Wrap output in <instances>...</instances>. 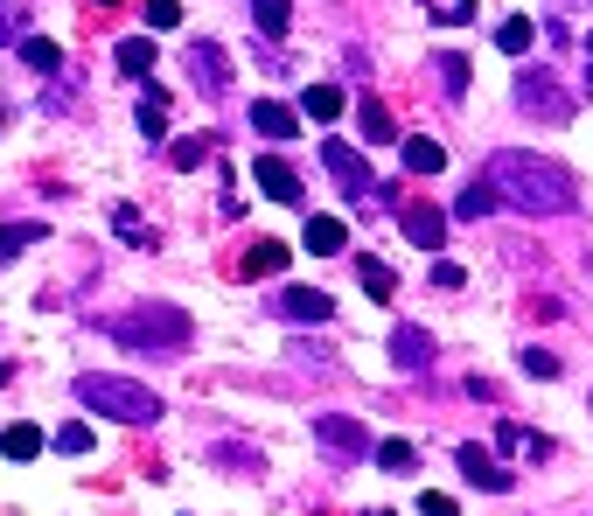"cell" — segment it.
Returning a JSON list of instances; mask_svg holds the SVG:
<instances>
[{
	"mask_svg": "<svg viewBox=\"0 0 593 516\" xmlns=\"http://www.w3.org/2000/svg\"><path fill=\"white\" fill-rule=\"evenodd\" d=\"M343 106H349V98L335 91V85H315V91H300V112H307V119H322V126H328L335 112H343Z\"/></svg>",
	"mask_w": 593,
	"mask_h": 516,
	"instance_id": "7402d4cb",
	"label": "cell"
},
{
	"mask_svg": "<svg viewBox=\"0 0 593 516\" xmlns=\"http://www.w3.org/2000/svg\"><path fill=\"white\" fill-rule=\"evenodd\" d=\"M441 85H447V98H468V57H441Z\"/></svg>",
	"mask_w": 593,
	"mask_h": 516,
	"instance_id": "83f0119b",
	"label": "cell"
},
{
	"mask_svg": "<svg viewBox=\"0 0 593 516\" xmlns=\"http://www.w3.org/2000/svg\"><path fill=\"white\" fill-rule=\"evenodd\" d=\"M454 460H461V475H468L475 488H488V496H503V488H517V475H510V468H496V460H488L482 447H461Z\"/></svg>",
	"mask_w": 593,
	"mask_h": 516,
	"instance_id": "9c48e42d",
	"label": "cell"
},
{
	"mask_svg": "<svg viewBox=\"0 0 593 516\" xmlns=\"http://www.w3.org/2000/svg\"><path fill=\"white\" fill-rule=\"evenodd\" d=\"M300 245H307V251H343V245H349V230H343V217H307Z\"/></svg>",
	"mask_w": 593,
	"mask_h": 516,
	"instance_id": "2e32d148",
	"label": "cell"
},
{
	"mask_svg": "<svg viewBox=\"0 0 593 516\" xmlns=\"http://www.w3.org/2000/svg\"><path fill=\"white\" fill-rule=\"evenodd\" d=\"M322 161H328V175H335V189H343L349 202H364V196L377 189V182H370V168H364V153H356L349 140H328V147H322Z\"/></svg>",
	"mask_w": 593,
	"mask_h": 516,
	"instance_id": "8992f818",
	"label": "cell"
},
{
	"mask_svg": "<svg viewBox=\"0 0 593 516\" xmlns=\"http://www.w3.org/2000/svg\"><path fill=\"white\" fill-rule=\"evenodd\" d=\"M552 8H559V14H565V8H593V0H552Z\"/></svg>",
	"mask_w": 593,
	"mask_h": 516,
	"instance_id": "74e56055",
	"label": "cell"
},
{
	"mask_svg": "<svg viewBox=\"0 0 593 516\" xmlns=\"http://www.w3.org/2000/svg\"><path fill=\"white\" fill-rule=\"evenodd\" d=\"M14 29H21V0H0V42H14Z\"/></svg>",
	"mask_w": 593,
	"mask_h": 516,
	"instance_id": "e575fe53",
	"label": "cell"
},
{
	"mask_svg": "<svg viewBox=\"0 0 593 516\" xmlns=\"http://www.w3.org/2000/svg\"><path fill=\"white\" fill-rule=\"evenodd\" d=\"M517 112H531V119H545V126H565V119H573V98H559V85H552V77L545 70H524L517 77Z\"/></svg>",
	"mask_w": 593,
	"mask_h": 516,
	"instance_id": "277c9868",
	"label": "cell"
},
{
	"mask_svg": "<svg viewBox=\"0 0 593 516\" xmlns=\"http://www.w3.org/2000/svg\"><path fill=\"white\" fill-rule=\"evenodd\" d=\"M586 85H593V36H586Z\"/></svg>",
	"mask_w": 593,
	"mask_h": 516,
	"instance_id": "f35d334b",
	"label": "cell"
},
{
	"mask_svg": "<svg viewBox=\"0 0 593 516\" xmlns=\"http://www.w3.org/2000/svg\"><path fill=\"white\" fill-rule=\"evenodd\" d=\"M370 516H392V509H370Z\"/></svg>",
	"mask_w": 593,
	"mask_h": 516,
	"instance_id": "b9f144b4",
	"label": "cell"
},
{
	"mask_svg": "<svg viewBox=\"0 0 593 516\" xmlns=\"http://www.w3.org/2000/svg\"><path fill=\"white\" fill-rule=\"evenodd\" d=\"M49 440H42V426H8V433H0V454H8V460H36Z\"/></svg>",
	"mask_w": 593,
	"mask_h": 516,
	"instance_id": "ffe728a7",
	"label": "cell"
},
{
	"mask_svg": "<svg viewBox=\"0 0 593 516\" xmlns=\"http://www.w3.org/2000/svg\"><path fill=\"white\" fill-rule=\"evenodd\" d=\"M112 224H119V238H126V245H147V224H140V210H119Z\"/></svg>",
	"mask_w": 593,
	"mask_h": 516,
	"instance_id": "d6a6232c",
	"label": "cell"
},
{
	"mask_svg": "<svg viewBox=\"0 0 593 516\" xmlns=\"http://www.w3.org/2000/svg\"><path fill=\"white\" fill-rule=\"evenodd\" d=\"M482 175L496 182V196L510 202V210H524V217H565V210H580L573 175H565L559 161H545V153L503 147V153H488Z\"/></svg>",
	"mask_w": 593,
	"mask_h": 516,
	"instance_id": "6da1fadb",
	"label": "cell"
},
{
	"mask_svg": "<svg viewBox=\"0 0 593 516\" xmlns=\"http://www.w3.org/2000/svg\"><path fill=\"white\" fill-rule=\"evenodd\" d=\"M21 63H29V70H57L63 57H57V42H42V36H29V42H21Z\"/></svg>",
	"mask_w": 593,
	"mask_h": 516,
	"instance_id": "f1b7e54d",
	"label": "cell"
},
{
	"mask_svg": "<svg viewBox=\"0 0 593 516\" xmlns=\"http://www.w3.org/2000/svg\"><path fill=\"white\" fill-rule=\"evenodd\" d=\"M364 294H370V300H392V294H398L392 266H377V258H364Z\"/></svg>",
	"mask_w": 593,
	"mask_h": 516,
	"instance_id": "4316f807",
	"label": "cell"
},
{
	"mask_svg": "<svg viewBox=\"0 0 593 516\" xmlns=\"http://www.w3.org/2000/svg\"><path fill=\"white\" fill-rule=\"evenodd\" d=\"M251 175H259V189H266L273 202H300V175L279 161V153H259V161H251Z\"/></svg>",
	"mask_w": 593,
	"mask_h": 516,
	"instance_id": "8fae6325",
	"label": "cell"
},
{
	"mask_svg": "<svg viewBox=\"0 0 593 516\" xmlns=\"http://www.w3.org/2000/svg\"><path fill=\"white\" fill-rule=\"evenodd\" d=\"M8 377H14V364H0V384H8Z\"/></svg>",
	"mask_w": 593,
	"mask_h": 516,
	"instance_id": "ab89813d",
	"label": "cell"
},
{
	"mask_svg": "<svg viewBox=\"0 0 593 516\" xmlns=\"http://www.w3.org/2000/svg\"><path fill=\"white\" fill-rule=\"evenodd\" d=\"M398 224H405V238L419 245V251H441V238H447V217L433 210V202H405V217H398Z\"/></svg>",
	"mask_w": 593,
	"mask_h": 516,
	"instance_id": "ba28073f",
	"label": "cell"
},
{
	"mask_svg": "<svg viewBox=\"0 0 593 516\" xmlns=\"http://www.w3.org/2000/svg\"><path fill=\"white\" fill-rule=\"evenodd\" d=\"M251 14H259V36H266V42H287L294 0H251Z\"/></svg>",
	"mask_w": 593,
	"mask_h": 516,
	"instance_id": "e0dca14e",
	"label": "cell"
},
{
	"mask_svg": "<svg viewBox=\"0 0 593 516\" xmlns=\"http://www.w3.org/2000/svg\"><path fill=\"white\" fill-rule=\"evenodd\" d=\"M189 77H196L202 91H224V85H230V63H224V49H217L210 36L189 42Z\"/></svg>",
	"mask_w": 593,
	"mask_h": 516,
	"instance_id": "30bf717a",
	"label": "cell"
},
{
	"mask_svg": "<svg viewBox=\"0 0 593 516\" xmlns=\"http://www.w3.org/2000/svg\"><path fill=\"white\" fill-rule=\"evenodd\" d=\"M419 509H426V516H454V496H441V488H426V496H419Z\"/></svg>",
	"mask_w": 593,
	"mask_h": 516,
	"instance_id": "8d00e7d4",
	"label": "cell"
},
{
	"mask_svg": "<svg viewBox=\"0 0 593 516\" xmlns=\"http://www.w3.org/2000/svg\"><path fill=\"white\" fill-rule=\"evenodd\" d=\"M70 391H77V405L106 411V419H119V426H154V419H161V398H154L147 384H126V377H91L85 370Z\"/></svg>",
	"mask_w": 593,
	"mask_h": 516,
	"instance_id": "7a4b0ae2",
	"label": "cell"
},
{
	"mask_svg": "<svg viewBox=\"0 0 593 516\" xmlns=\"http://www.w3.org/2000/svg\"><path fill=\"white\" fill-rule=\"evenodd\" d=\"M182 21V0H147V29H175Z\"/></svg>",
	"mask_w": 593,
	"mask_h": 516,
	"instance_id": "4dcf8cb0",
	"label": "cell"
},
{
	"mask_svg": "<svg viewBox=\"0 0 593 516\" xmlns=\"http://www.w3.org/2000/svg\"><path fill=\"white\" fill-rule=\"evenodd\" d=\"M119 70H126V77H147V70H154V36H126V42H119Z\"/></svg>",
	"mask_w": 593,
	"mask_h": 516,
	"instance_id": "603a6c76",
	"label": "cell"
},
{
	"mask_svg": "<svg viewBox=\"0 0 593 516\" xmlns=\"http://www.w3.org/2000/svg\"><path fill=\"white\" fill-rule=\"evenodd\" d=\"M29 245H42V224H0V266H8L14 251H29Z\"/></svg>",
	"mask_w": 593,
	"mask_h": 516,
	"instance_id": "484cf974",
	"label": "cell"
},
{
	"mask_svg": "<svg viewBox=\"0 0 593 516\" xmlns=\"http://www.w3.org/2000/svg\"><path fill=\"white\" fill-rule=\"evenodd\" d=\"M426 8L441 14V21H468V14H475V0H426Z\"/></svg>",
	"mask_w": 593,
	"mask_h": 516,
	"instance_id": "836d02e7",
	"label": "cell"
},
{
	"mask_svg": "<svg viewBox=\"0 0 593 516\" xmlns=\"http://www.w3.org/2000/svg\"><path fill=\"white\" fill-rule=\"evenodd\" d=\"M57 447H63V454H85V447H91V433H85V426H63V433H57Z\"/></svg>",
	"mask_w": 593,
	"mask_h": 516,
	"instance_id": "d590c367",
	"label": "cell"
},
{
	"mask_svg": "<svg viewBox=\"0 0 593 516\" xmlns=\"http://www.w3.org/2000/svg\"><path fill=\"white\" fill-rule=\"evenodd\" d=\"M377 468L384 475H412V468H419V454H412V440H377Z\"/></svg>",
	"mask_w": 593,
	"mask_h": 516,
	"instance_id": "d4e9b609",
	"label": "cell"
},
{
	"mask_svg": "<svg viewBox=\"0 0 593 516\" xmlns=\"http://www.w3.org/2000/svg\"><path fill=\"white\" fill-rule=\"evenodd\" d=\"M210 147L217 140H175V168H202V161H210Z\"/></svg>",
	"mask_w": 593,
	"mask_h": 516,
	"instance_id": "f546056e",
	"label": "cell"
},
{
	"mask_svg": "<svg viewBox=\"0 0 593 516\" xmlns=\"http://www.w3.org/2000/svg\"><path fill=\"white\" fill-rule=\"evenodd\" d=\"M106 335L126 343V349H189L196 328H189L182 307H134V315H112Z\"/></svg>",
	"mask_w": 593,
	"mask_h": 516,
	"instance_id": "3957f363",
	"label": "cell"
},
{
	"mask_svg": "<svg viewBox=\"0 0 593 516\" xmlns=\"http://www.w3.org/2000/svg\"><path fill=\"white\" fill-rule=\"evenodd\" d=\"M279 315L300 321V328H322V321L335 315V300H328V294H315V287H287V294H279Z\"/></svg>",
	"mask_w": 593,
	"mask_h": 516,
	"instance_id": "52a82bcc",
	"label": "cell"
},
{
	"mask_svg": "<svg viewBox=\"0 0 593 516\" xmlns=\"http://www.w3.org/2000/svg\"><path fill=\"white\" fill-rule=\"evenodd\" d=\"M531 36H537V29H531V14H510L503 29H496V49H503V57H524Z\"/></svg>",
	"mask_w": 593,
	"mask_h": 516,
	"instance_id": "cb8c5ba5",
	"label": "cell"
},
{
	"mask_svg": "<svg viewBox=\"0 0 593 516\" xmlns=\"http://www.w3.org/2000/svg\"><path fill=\"white\" fill-rule=\"evenodd\" d=\"M392 364H398L405 377H419V370L433 364V343H426V328H412V321H405V328L392 335Z\"/></svg>",
	"mask_w": 593,
	"mask_h": 516,
	"instance_id": "4fadbf2b",
	"label": "cell"
},
{
	"mask_svg": "<svg viewBox=\"0 0 593 516\" xmlns=\"http://www.w3.org/2000/svg\"><path fill=\"white\" fill-rule=\"evenodd\" d=\"M98 8H119V0H98Z\"/></svg>",
	"mask_w": 593,
	"mask_h": 516,
	"instance_id": "60d3db41",
	"label": "cell"
},
{
	"mask_svg": "<svg viewBox=\"0 0 593 516\" xmlns=\"http://www.w3.org/2000/svg\"><path fill=\"white\" fill-rule=\"evenodd\" d=\"M245 272H251V279H259V272H266V279L287 272V245H279V238H259V245L245 251Z\"/></svg>",
	"mask_w": 593,
	"mask_h": 516,
	"instance_id": "d6986e66",
	"label": "cell"
},
{
	"mask_svg": "<svg viewBox=\"0 0 593 516\" xmlns=\"http://www.w3.org/2000/svg\"><path fill=\"white\" fill-rule=\"evenodd\" d=\"M488 210H503V196H496V182H488V175H475V182L454 196V224H482Z\"/></svg>",
	"mask_w": 593,
	"mask_h": 516,
	"instance_id": "7c38bea8",
	"label": "cell"
},
{
	"mask_svg": "<svg viewBox=\"0 0 593 516\" xmlns=\"http://www.w3.org/2000/svg\"><path fill=\"white\" fill-rule=\"evenodd\" d=\"M315 440H322L335 460H364V454H370V426H356L349 411H322V419H315Z\"/></svg>",
	"mask_w": 593,
	"mask_h": 516,
	"instance_id": "5b68a950",
	"label": "cell"
},
{
	"mask_svg": "<svg viewBox=\"0 0 593 516\" xmlns=\"http://www.w3.org/2000/svg\"><path fill=\"white\" fill-rule=\"evenodd\" d=\"M398 147H405V168H412V175H441V168H447V147L426 140V133H412V140H398Z\"/></svg>",
	"mask_w": 593,
	"mask_h": 516,
	"instance_id": "9a60e30c",
	"label": "cell"
},
{
	"mask_svg": "<svg viewBox=\"0 0 593 516\" xmlns=\"http://www.w3.org/2000/svg\"><path fill=\"white\" fill-rule=\"evenodd\" d=\"M356 126H364L370 147H392V112H384L377 98H356Z\"/></svg>",
	"mask_w": 593,
	"mask_h": 516,
	"instance_id": "ac0fdd59",
	"label": "cell"
},
{
	"mask_svg": "<svg viewBox=\"0 0 593 516\" xmlns=\"http://www.w3.org/2000/svg\"><path fill=\"white\" fill-rule=\"evenodd\" d=\"M251 126H259L266 140H294V133H300V112L279 106V98H259V106H251Z\"/></svg>",
	"mask_w": 593,
	"mask_h": 516,
	"instance_id": "5bb4252c",
	"label": "cell"
},
{
	"mask_svg": "<svg viewBox=\"0 0 593 516\" xmlns=\"http://www.w3.org/2000/svg\"><path fill=\"white\" fill-rule=\"evenodd\" d=\"M134 119H140V133H147V140H161V133H168V91H154V85H147V98H140V112H134Z\"/></svg>",
	"mask_w": 593,
	"mask_h": 516,
	"instance_id": "44dd1931",
	"label": "cell"
},
{
	"mask_svg": "<svg viewBox=\"0 0 593 516\" xmlns=\"http://www.w3.org/2000/svg\"><path fill=\"white\" fill-rule=\"evenodd\" d=\"M524 370H531L537 384H552V377H559V356H545V349H524Z\"/></svg>",
	"mask_w": 593,
	"mask_h": 516,
	"instance_id": "1f68e13d",
	"label": "cell"
}]
</instances>
